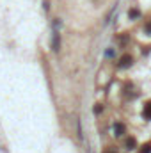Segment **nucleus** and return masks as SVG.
<instances>
[{"mask_svg": "<svg viewBox=\"0 0 151 153\" xmlns=\"http://www.w3.org/2000/svg\"><path fill=\"white\" fill-rule=\"evenodd\" d=\"M124 146H126L128 150H135V146H137V141H135V137H128V139L124 141Z\"/></svg>", "mask_w": 151, "mask_h": 153, "instance_id": "3", "label": "nucleus"}, {"mask_svg": "<svg viewBox=\"0 0 151 153\" xmlns=\"http://www.w3.org/2000/svg\"><path fill=\"white\" fill-rule=\"evenodd\" d=\"M139 153H151V143L142 144V146H141V150H139Z\"/></svg>", "mask_w": 151, "mask_h": 153, "instance_id": "6", "label": "nucleus"}, {"mask_svg": "<svg viewBox=\"0 0 151 153\" xmlns=\"http://www.w3.org/2000/svg\"><path fill=\"white\" fill-rule=\"evenodd\" d=\"M114 134H115V135H123V134H124V125L115 123V125H114Z\"/></svg>", "mask_w": 151, "mask_h": 153, "instance_id": "4", "label": "nucleus"}, {"mask_svg": "<svg viewBox=\"0 0 151 153\" xmlns=\"http://www.w3.org/2000/svg\"><path fill=\"white\" fill-rule=\"evenodd\" d=\"M142 116H144L146 119H151V102H148V103L144 105V111H142Z\"/></svg>", "mask_w": 151, "mask_h": 153, "instance_id": "5", "label": "nucleus"}, {"mask_svg": "<svg viewBox=\"0 0 151 153\" xmlns=\"http://www.w3.org/2000/svg\"><path fill=\"white\" fill-rule=\"evenodd\" d=\"M52 50H53V52H59V50H61V36H59L57 30L52 34Z\"/></svg>", "mask_w": 151, "mask_h": 153, "instance_id": "1", "label": "nucleus"}, {"mask_svg": "<svg viewBox=\"0 0 151 153\" xmlns=\"http://www.w3.org/2000/svg\"><path fill=\"white\" fill-rule=\"evenodd\" d=\"M146 32H150V34H151V22H150V23H146Z\"/></svg>", "mask_w": 151, "mask_h": 153, "instance_id": "8", "label": "nucleus"}, {"mask_svg": "<svg viewBox=\"0 0 151 153\" xmlns=\"http://www.w3.org/2000/svg\"><path fill=\"white\" fill-rule=\"evenodd\" d=\"M139 14H141V13H139V11H137V9H132V11H130V13H128V16H130V18H137V16H139Z\"/></svg>", "mask_w": 151, "mask_h": 153, "instance_id": "7", "label": "nucleus"}, {"mask_svg": "<svg viewBox=\"0 0 151 153\" xmlns=\"http://www.w3.org/2000/svg\"><path fill=\"white\" fill-rule=\"evenodd\" d=\"M132 62H133L132 55H128V53H126V55H123V57L119 59V64H117V66H119V68H130V66H132Z\"/></svg>", "mask_w": 151, "mask_h": 153, "instance_id": "2", "label": "nucleus"}]
</instances>
